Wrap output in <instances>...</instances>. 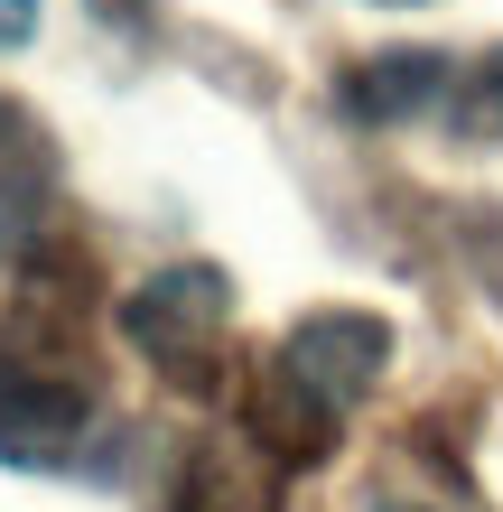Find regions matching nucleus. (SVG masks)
Wrapping results in <instances>:
<instances>
[{
	"instance_id": "1",
	"label": "nucleus",
	"mask_w": 503,
	"mask_h": 512,
	"mask_svg": "<svg viewBox=\"0 0 503 512\" xmlns=\"http://www.w3.org/2000/svg\"><path fill=\"white\" fill-rule=\"evenodd\" d=\"M224 317H233V289H224V270H205V261H177L159 270V280H140L122 298V336L140 354H159V364H205L224 336Z\"/></svg>"
},
{
	"instance_id": "6",
	"label": "nucleus",
	"mask_w": 503,
	"mask_h": 512,
	"mask_svg": "<svg viewBox=\"0 0 503 512\" xmlns=\"http://www.w3.org/2000/svg\"><path fill=\"white\" fill-rule=\"evenodd\" d=\"M448 56L429 47H392V56H364V66L345 75V112L354 122H410V112H429L438 94H448Z\"/></svg>"
},
{
	"instance_id": "4",
	"label": "nucleus",
	"mask_w": 503,
	"mask_h": 512,
	"mask_svg": "<svg viewBox=\"0 0 503 512\" xmlns=\"http://www.w3.org/2000/svg\"><path fill=\"white\" fill-rule=\"evenodd\" d=\"M243 438L271 447L280 466H327L336 457V401H317V391L289 382V373H261L252 410H243Z\"/></svg>"
},
{
	"instance_id": "3",
	"label": "nucleus",
	"mask_w": 503,
	"mask_h": 512,
	"mask_svg": "<svg viewBox=\"0 0 503 512\" xmlns=\"http://www.w3.org/2000/svg\"><path fill=\"white\" fill-rule=\"evenodd\" d=\"M84 391L66 373H0V457H19V466H47V457H66V447L84 438Z\"/></svg>"
},
{
	"instance_id": "5",
	"label": "nucleus",
	"mask_w": 503,
	"mask_h": 512,
	"mask_svg": "<svg viewBox=\"0 0 503 512\" xmlns=\"http://www.w3.org/2000/svg\"><path fill=\"white\" fill-rule=\"evenodd\" d=\"M168 512H280V475L261 466V447L243 438H205L196 457H187V475H177V503Z\"/></svg>"
},
{
	"instance_id": "7",
	"label": "nucleus",
	"mask_w": 503,
	"mask_h": 512,
	"mask_svg": "<svg viewBox=\"0 0 503 512\" xmlns=\"http://www.w3.org/2000/svg\"><path fill=\"white\" fill-rule=\"evenodd\" d=\"M448 131L457 140H503V47H485L476 66L448 84Z\"/></svg>"
},
{
	"instance_id": "2",
	"label": "nucleus",
	"mask_w": 503,
	"mask_h": 512,
	"mask_svg": "<svg viewBox=\"0 0 503 512\" xmlns=\"http://www.w3.org/2000/svg\"><path fill=\"white\" fill-rule=\"evenodd\" d=\"M382 364H392V326L382 317H364V308H317V317H299L280 336V373L289 382H308L317 401H364V391L382 382Z\"/></svg>"
},
{
	"instance_id": "8",
	"label": "nucleus",
	"mask_w": 503,
	"mask_h": 512,
	"mask_svg": "<svg viewBox=\"0 0 503 512\" xmlns=\"http://www.w3.org/2000/svg\"><path fill=\"white\" fill-rule=\"evenodd\" d=\"M28 28H38V10L28 0H0V38H28Z\"/></svg>"
}]
</instances>
